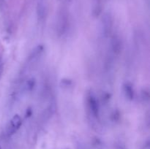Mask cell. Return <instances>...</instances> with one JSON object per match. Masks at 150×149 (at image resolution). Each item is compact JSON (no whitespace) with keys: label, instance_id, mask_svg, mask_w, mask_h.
<instances>
[{"label":"cell","instance_id":"cell-1","mask_svg":"<svg viewBox=\"0 0 150 149\" xmlns=\"http://www.w3.org/2000/svg\"><path fill=\"white\" fill-rule=\"evenodd\" d=\"M22 124V119L21 116L18 114L15 115L9 122L7 127V134L8 136L14 134L18 130L20 129Z\"/></svg>","mask_w":150,"mask_h":149},{"label":"cell","instance_id":"cell-2","mask_svg":"<svg viewBox=\"0 0 150 149\" xmlns=\"http://www.w3.org/2000/svg\"><path fill=\"white\" fill-rule=\"evenodd\" d=\"M113 18L110 13H105L102 18L101 22V29L102 33L105 37H108L112 30Z\"/></svg>","mask_w":150,"mask_h":149},{"label":"cell","instance_id":"cell-3","mask_svg":"<svg viewBox=\"0 0 150 149\" xmlns=\"http://www.w3.org/2000/svg\"><path fill=\"white\" fill-rule=\"evenodd\" d=\"M88 108L91 112V115L95 118L99 116V105L96 98L93 94H89L87 98Z\"/></svg>","mask_w":150,"mask_h":149},{"label":"cell","instance_id":"cell-4","mask_svg":"<svg viewBox=\"0 0 150 149\" xmlns=\"http://www.w3.org/2000/svg\"><path fill=\"white\" fill-rule=\"evenodd\" d=\"M67 22L68 20H67V15H65L64 13H62L59 18L58 23V32L59 34H63L67 31Z\"/></svg>","mask_w":150,"mask_h":149},{"label":"cell","instance_id":"cell-5","mask_svg":"<svg viewBox=\"0 0 150 149\" xmlns=\"http://www.w3.org/2000/svg\"><path fill=\"white\" fill-rule=\"evenodd\" d=\"M122 42L119 36H114L111 41V48L115 54H119L122 51Z\"/></svg>","mask_w":150,"mask_h":149},{"label":"cell","instance_id":"cell-6","mask_svg":"<svg viewBox=\"0 0 150 149\" xmlns=\"http://www.w3.org/2000/svg\"><path fill=\"white\" fill-rule=\"evenodd\" d=\"M124 91L125 93L126 97L129 99L130 100H132L134 97V92H133V89L132 88V86L129 83H126L124 85Z\"/></svg>","mask_w":150,"mask_h":149},{"label":"cell","instance_id":"cell-7","mask_svg":"<svg viewBox=\"0 0 150 149\" xmlns=\"http://www.w3.org/2000/svg\"><path fill=\"white\" fill-rule=\"evenodd\" d=\"M45 7L42 3H40L38 5V18L40 20H42V19L44 18L45 15Z\"/></svg>","mask_w":150,"mask_h":149},{"label":"cell","instance_id":"cell-8","mask_svg":"<svg viewBox=\"0 0 150 149\" xmlns=\"http://www.w3.org/2000/svg\"><path fill=\"white\" fill-rule=\"evenodd\" d=\"M35 80L34 79H29V80H28V81L26 82V89L29 91H31L33 89L34 86H35Z\"/></svg>","mask_w":150,"mask_h":149},{"label":"cell","instance_id":"cell-9","mask_svg":"<svg viewBox=\"0 0 150 149\" xmlns=\"http://www.w3.org/2000/svg\"><path fill=\"white\" fill-rule=\"evenodd\" d=\"M1 70H2V69H1V67H0V77H1Z\"/></svg>","mask_w":150,"mask_h":149},{"label":"cell","instance_id":"cell-10","mask_svg":"<svg viewBox=\"0 0 150 149\" xmlns=\"http://www.w3.org/2000/svg\"><path fill=\"white\" fill-rule=\"evenodd\" d=\"M0 149H1V145H0Z\"/></svg>","mask_w":150,"mask_h":149},{"label":"cell","instance_id":"cell-11","mask_svg":"<svg viewBox=\"0 0 150 149\" xmlns=\"http://www.w3.org/2000/svg\"><path fill=\"white\" fill-rule=\"evenodd\" d=\"M120 149H122V148H120Z\"/></svg>","mask_w":150,"mask_h":149}]
</instances>
